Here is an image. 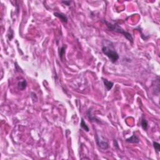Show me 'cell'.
I'll use <instances>...</instances> for the list:
<instances>
[{
    "instance_id": "1",
    "label": "cell",
    "mask_w": 160,
    "mask_h": 160,
    "mask_svg": "<svg viewBox=\"0 0 160 160\" xmlns=\"http://www.w3.org/2000/svg\"><path fill=\"white\" fill-rule=\"evenodd\" d=\"M104 23H106L107 28H108L109 31H114V32L118 33L121 34L129 41L131 42V43H133V38L132 35L128 32L125 31V30H124L120 25H118L117 24H112V23H109V22H108L107 21H105Z\"/></svg>"
},
{
    "instance_id": "2",
    "label": "cell",
    "mask_w": 160,
    "mask_h": 160,
    "mask_svg": "<svg viewBox=\"0 0 160 160\" xmlns=\"http://www.w3.org/2000/svg\"><path fill=\"white\" fill-rule=\"evenodd\" d=\"M101 51L109 59L110 61L112 63H116L118 60L119 58H120L118 53L115 51V49L114 48H111V47L103 46L102 47Z\"/></svg>"
},
{
    "instance_id": "3",
    "label": "cell",
    "mask_w": 160,
    "mask_h": 160,
    "mask_svg": "<svg viewBox=\"0 0 160 160\" xmlns=\"http://www.w3.org/2000/svg\"><path fill=\"white\" fill-rule=\"evenodd\" d=\"M95 140L97 145L102 149H107L109 147L108 141L104 139L103 136L99 135L98 134L96 133L95 135Z\"/></svg>"
},
{
    "instance_id": "4",
    "label": "cell",
    "mask_w": 160,
    "mask_h": 160,
    "mask_svg": "<svg viewBox=\"0 0 160 160\" xmlns=\"http://www.w3.org/2000/svg\"><path fill=\"white\" fill-rule=\"evenodd\" d=\"M54 15L56 17L58 18L63 23H68V17L66 16V15H64V13H58L56 12L54 13Z\"/></svg>"
},
{
    "instance_id": "5",
    "label": "cell",
    "mask_w": 160,
    "mask_h": 160,
    "mask_svg": "<svg viewBox=\"0 0 160 160\" xmlns=\"http://www.w3.org/2000/svg\"><path fill=\"white\" fill-rule=\"evenodd\" d=\"M126 142L128 143H140V139L134 133L131 137L128 138L126 140Z\"/></svg>"
},
{
    "instance_id": "6",
    "label": "cell",
    "mask_w": 160,
    "mask_h": 160,
    "mask_svg": "<svg viewBox=\"0 0 160 160\" xmlns=\"http://www.w3.org/2000/svg\"><path fill=\"white\" fill-rule=\"evenodd\" d=\"M102 80H103V83H104V86H105V88H106L107 91H109L110 89H112L113 86L114 85V83H113V82L111 81H108V80H106V79L102 78Z\"/></svg>"
},
{
    "instance_id": "7",
    "label": "cell",
    "mask_w": 160,
    "mask_h": 160,
    "mask_svg": "<svg viewBox=\"0 0 160 160\" xmlns=\"http://www.w3.org/2000/svg\"><path fill=\"white\" fill-rule=\"evenodd\" d=\"M26 81L24 80H23V81H19L18 83V88L20 90H24L26 88Z\"/></svg>"
},
{
    "instance_id": "8",
    "label": "cell",
    "mask_w": 160,
    "mask_h": 160,
    "mask_svg": "<svg viewBox=\"0 0 160 160\" xmlns=\"http://www.w3.org/2000/svg\"><path fill=\"white\" fill-rule=\"evenodd\" d=\"M80 126L81 127V128H83L84 131H86V132H89V127L88 126V125L86 124V123H85V121H84L83 118H81V123H80Z\"/></svg>"
},
{
    "instance_id": "9",
    "label": "cell",
    "mask_w": 160,
    "mask_h": 160,
    "mask_svg": "<svg viewBox=\"0 0 160 160\" xmlns=\"http://www.w3.org/2000/svg\"><path fill=\"white\" fill-rule=\"evenodd\" d=\"M141 126L142 128L144 129V131H147L148 129V123L147 120L144 118H142L141 121Z\"/></svg>"
},
{
    "instance_id": "10",
    "label": "cell",
    "mask_w": 160,
    "mask_h": 160,
    "mask_svg": "<svg viewBox=\"0 0 160 160\" xmlns=\"http://www.w3.org/2000/svg\"><path fill=\"white\" fill-rule=\"evenodd\" d=\"M91 111H90V109H89L88 111V118H89V120L91 121H94V122H98V123H100V121H99L98 119H96L95 117H93V116H92V115H91Z\"/></svg>"
},
{
    "instance_id": "11",
    "label": "cell",
    "mask_w": 160,
    "mask_h": 160,
    "mask_svg": "<svg viewBox=\"0 0 160 160\" xmlns=\"http://www.w3.org/2000/svg\"><path fill=\"white\" fill-rule=\"evenodd\" d=\"M153 145L154 148L156 150V151L157 153H159L160 151V144L158 142L156 141H153Z\"/></svg>"
},
{
    "instance_id": "12",
    "label": "cell",
    "mask_w": 160,
    "mask_h": 160,
    "mask_svg": "<svg viewBox=\"0 0 160 160\" xmlns=\"http://www.w3.org/2000/svg\"><path fill=\"white\" fill-rule=\"evenodd\" d=\"M64 53H65V46H63L60 49V58L61 59L62 61H63V56L64 55Z\"/></svg>"
},
{
    "instance_id": "13",
    "label": "cell",
    "mask_w": 160,
    "mask_h": 160,
    "mask_svg": "<svg viewBox=\"0 0 160 160\" xmlns=\"http://www.w3.org/2000/svg\"><path fill=\"white\" fill-rule=\"evenodd\" d=\"M61 3L66 6H69L70 5V3H71V1H62Z\"/></svg>"
}]
</instances>
